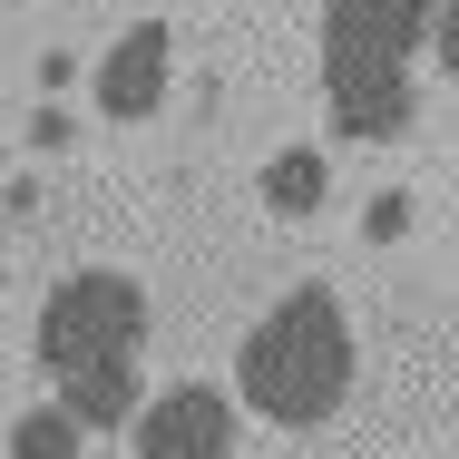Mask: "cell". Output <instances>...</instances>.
<instances>
[{"label":"cell","instance_id":"5","mask_svg":"<svg viewBox=\"0 0 459 459\" xmlns=\"http://www.w3.org/2000/svg\"><path fill=\"white\" fill-rule=\"evenodd\" d=\"M167 79H177V30H167V20H127V30L108 39V59H98L89 98H98L108 127H137V117L167 108Z\"/></svg>","mask_w":459,"mask_h":459},{"label":"cell","instance_id":"4","mask_svg":"<svg viewBox=\"0 0 459 459\" xmlns=\"http://www.w3.org/2000/svg\"><path fill=\"white\" fill-rule=\"evenodd\" d=\"M127 450L137 459H235V401L215 381H167L157 401H137Z\"/></svg>","mask_w":459,"mask_h":459},{"label":"cell","instance_id":"6","mask_svg":"<svg viewBox=\"0 0 459 459\" xmlns=\"http://www.w3.org/2000/svg\"><path fill=\"white\" fill-rule=\"evenodd\" d=\"M255 195H264L274 215H323V195H333V167H323L313 147H274V157H264V177H255Z\"/></svg>","mask_w":459,"mask_h":459},{"label":"cell","instance_id":"2","mask_svg":"<svg viewBox=\"0 0 459 459\" xmlns=\"http://www.w3.org/2000/svg\"><path fill=\"white\" fill-rule=\"evenodd\" d=\"M430 39V0H323V98L342 137L411 127V49Z\"/></svg>","mask_w":459,"mask_h":459},{"label":"cell","instance_id":"7","mask_svg":"<svg viewBox=\"0 0 459 459\" xmlns=\"http://www.w3.org/2000/svg\"><path fill=\"white\" fill-rule=\"evenodd\" d=\"M79 450H89V420L69 401H30L10 420V459H79Z\"/></svg>","mask_w":459,"mask_h":459},{"label":"cell","instance_id":"3","mask_svg":"<svg viewBox=\"0 0 459 459\" xmlns=\"http://www.w3.org/2000/svg\"><path fill=\"white\" fill-rule=\"evenodd\" d=\"M147 333H157L147 283L117 274V264H79V274L49 283V303H39V371L59 391L69 381H98V371H137Z\"/></svg>","mask_w":459,"mask_h":459},{"label":"cell","instance_id":"9","mask_svg":"<svg viewBox=\"0 0 459 459\" xmlns=\"http://www.w3.org/2000/svg\"><path fill=\"white\" fill-rule=\"evenodd\" d=\"M430 59L459 79V0H430Z\"/></svg>","mask_w":459,"mask_h":459},{"label":"cell","instance_id":"8","mask_svg":"<svg viewBox=\"0 0 459 459\" xmlns=\"http://www.w3.org/2000/svg\"><path fill=\"white\" fill-rule=\"evenodd\" d=\"M362 235L371 245H401V235H411V195H401V186H381V195L362 205Z\"/></svg>","mask_w":459,"mask_h":459},{"label":"cell","instance_id":"1","mask_svg":"<svg viewBox=\"0 0 459 459\" xmlns=\"http://www.w3.org/2000/svg\"><path fill=\"white\" fill-rule=\"evenodd\" d=\"M352 391V323L333 283H293L235 352V401L274 430H323Z\"/></svg>","mask_w":459,"mask_h":459}]
</instances>
